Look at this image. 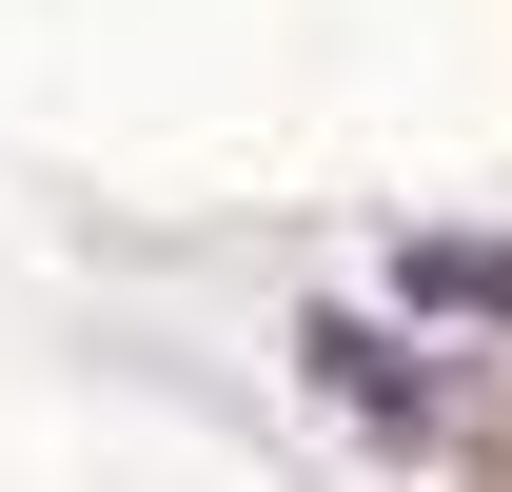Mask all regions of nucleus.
<instances>
[{
  "label": "nucleus",
  "instance_id": "nucleus-1",
  "mask_svg": "<svg viewBox=\"0 0 512 492\" xmlns=\"http://www.w3.org/2000/svg\"><path fill=\"white\" fill-rule=\"evenodd\" d=\"M296 355H316V394H355V414H375V433H414V355H394L375 315H316Z\"/></svg>",
  "mask_w": 512,
  "mask_h": 492
},
{
  "label": "nucleus",
  "instance_id": "nucleus-2",
  "mask_svg": "<svg viewBox=\"0 0 512 492\" xmlns=\"http://www.w3.org/2000/svg\"><path fill=\"white\" fill-rule=\"evenodd\" d=\"M414 296H453V315H512V256H493V237H414Z\"/></svg>",
  "mask_w": 512,
  "mask_h": 492
}]
</instances>
